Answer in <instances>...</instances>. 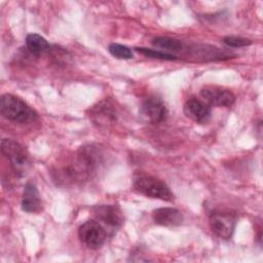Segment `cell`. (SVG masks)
Returning <instances> with one entry per match:
<instances>
[{
    "label": "cell",
    "instance_id": "obj_1",
    "mask_svg": "<svg viewBox=\"0 0 263 263\" xmlns=\"http://www.w3.org/2000/svg\"><path fill=\"white\" fill-rule=\"evenodd\" d=\"M102 150L95 145L81 147L74 158L58 173L63 182H82L90 179L103 165Z\"/></svg>",
    "mask_w": 263,
    "mask_h": 263
},
{
    "label": "cell",
    "instance_id": "obj_2",
    "mask_svg": "<svg viewBox=\"0 0 263 263\" xmlns=\"http://www.w3.org/2000/svg\"><path fill=\"white\" fill-rule=\"evenodd\" d=\"M0 112L4 118L23 124L37 119V113L27 103L10 93L1 96Z\"/></svg>",
    "mask_w": 263,
    "mask_h": 263
},
{
    "label": "cell",
    "instance_id": "obj_3",
    "mask_svg": "<svg viewBox=\"0 0 263 263\" xmlns=\"http://www.w3.org/2000/svg\"><path fill=\"white\" fill-rule=\"evenodd\" d=\"M133 183L136 191L147 197L165 201H171L174 198V194L168 186L154 176L145 173H138L135 175Z\"/></svg>",
    "mask_w": 263,
    "mask_h": 263
},
{
    "label": "cell",
    "instance_id": "obj_4",
    "mask_svg": "<svg viewBox=\"0 0 263 263\" xmlns=\"http://www.w3.org/2000/svg\"><path fill=\"white\" fill-rule=\"evenodd\" d=\"M1 152L9 160L11 168L18 176H25L30 166V156L20 143L11 139H3L1 141Z\"/></svg>",
    "mask_w": 263,
    "mask_h": 263
},
{
    "label": "cell",
    "instance_id": "obj_5",
    "mask_svg": "<svg viewBox=\"0 0 263 263\" xmlns=\"http://www.w3.org/2000/svg\"><path fill=\"white\" fill-rule=\"evenodd\" d=\"M78 237L87 248L97 250L104 245L107 238V233L104 226L99 221L88 220L80 225L78 229Z\"/></svg>",
    "mask_w": 263,
    "mask_h": 263
},
{
    "label": "cell",
    "instance_id": "obj_6",
    "mask_svg": "<svg viewBox=\"0 0 263 263\" xmlns=\"http://www.w3.org/2000/svg\"><path fill=\"white\" fill-rule=\"evenodd\" d=\"M236 222V216L229 212H215L209 219L212 232L222 239H229L232 236Z\"/></svg>",
    "mask_w": 263,
    "mask_h": 263
},
{
    "label": "cell",
    "instance_id": "obj_7",
    "mask_svg": "<svg viewBox=\"0 0 263 263\" xmlns=\"http://www.w3.org/2000/svg\"><path fill=\"white\" fill-rule=\"evenodd\" d=\"M88 116L93 124L100 127H106L117 120V111L110 101L103 100L89 109Z\"/></svg>",
    "mask_w": 263,
    "mask_h": 263
},
{
    "label": "cell",
    "instance_id": "obj_8",
    "mask_svg": "<svg viewBox=\"0 0 263 263\" xmlns=\"http://www.w3.org/2000/svg\"><path fill=\"white\" fill-rule=\"evenodd\" d=\"M204 102L217 107H230L235 101V96L227 88L217 85H205L200 89Z\"/></svg>",
    "mask_w": 263,
    "mask_h": 263
},
{
    "label": "cell",
    "instance_id": "obj_9",
    "mask_svg": "<svg viewBox=\"0 0 263 263\" xmlns=\"http://www.w3.org/2000/svg\"><path fill=\"white\" fill-rule=\"evenodd\" d=\"M141 111L152 123H160L164 121L167 116V109L164 102L156 96H149L146 98L142 103Z\"/></svg>",
    "mask_w": 263,
    "mask_h": 263
},
{
    "label": "cell",
    "instance_id": "obj_10",
    "mask_svg": "<svg viewBox=\"0 0 263 263\" xmlns=\"http://www.w3.org/2000/svg\"><path fill=\"white\" fill-rule=\"evenodd\" d=\"M93 215L103 224L112 229H118L123 223L121 210L115 204H101L92 208Z\"/></svg>",
    "mask_w": 263,
    "mask_h": 263
},
{
    "label": "cell",
    "instance_id": "obj_11",
    "mask_svg": "<svg viewBox=\"0 0 263 263\" xmlns=\"http://www.w3.org/2000/svg\"><path fill=\"white\" fill-rule=\"evenodd\" d=\"M185 115L197 123H206L211 119L212 110L209 104L197 98H191L184 104Z\"/></svg>",
    "mask_w": 263,
    "mask_h": 263
},
{
    "label": "cell",
    "instance_id": "obj_12",
    "mask_svg": "<svg viewBox=\"0 0 263 263\" xmlns=\"http://www.w3.org/2000/svg\"><path fill=\"white\" fill-rule=\"evenodd\" d=\"M153 221L161 226H179L183 223V214L175 208H159L152 213Z\"/></svg>",
    "mask_w": 263,
    "mask_h": 263
},
{
    "label": "cell",
    "instance_id": "obj_13",
    "mask_svg": "<svg viewBox=\"0 0 263 263\" xmlns=\"http://www.w3.org/2000/svg\"><path fill=\"white\" fill-rule=\"evenodd\" d=\"M22 210L27 213H37L41 209V199L37 187L33 183H27L22 195Z\"/></svg>",
    "mask_w": 263,
    "mask_h": 263
},
{
    "label": "cell",
    "instance_id": "obj_14",
    "mask_svg": "<svg viewBox=\"0 0 263 263\" xmlns=\"http://www.w3.org/2000/svg\"><path fill=\"white\" fill-rule=\"evenodd\" d=\"M26 45H27V48L36 55L46 53L50 50V45L47 42V40L35 33L27 35Z\"/></svg>",
    "mask_w": 263,
    "mask_h": 263
},
{
    "label": "cell",
    "instance_id": "obj_15",
    "mask_svg": "<svg viewBox=\"0 0 263 263\" xmlns=\"http://www.w3.org/2000/svg\"><path fill=\"white\" fill-rule=\"evenodd\" d=\"M152 44L157 48L164 49L167 51L178 52L183 49V44L180 40L170 37H156L152 40Z\"/></svg>",
    "mask_w": 263,
    "mask_h": 263
},
{
    "label": "cell",
    "instance_id": "obj_16",
    "mask_svg": "<svg viewBox=\"0 0 263 263\" xmlns=\"http://www.w3.org/2000/svg\"><path fill=\"white\" fill-rule=\"evenodd\" d=\"M108 50L113 57L121 60H129L134 57L130 48L118 43H111L108 47Z\"/></svg>",
    "mask_w": 263,
    "mask_h": 263
},
{
    "label": "cell",
    "instance_id": "obj_17",
    "mask_svg": "<svg viewBox=\"0 0 263 263\" xmlns=\"http://www.w3.org/2000/svg\"><path fill=\"white\" fill-rule=\"evenodd\" d=\"M138 52L144 54L145 57L152 58V59H158V60H168L173 61L176 60L177 57L167 52H163L160 50H155V49H150V48H145V47H136L135 48Z\"/></svg>",
    "mask_w": 263,
    "mask_h": 263
},
{
    "label": "cell",
    "instance_id": "obj_18",
    "mask_svg": "<svg viewBox=\"0 0 263 263\" xmlns=\"http://www.w3.org/2000/svg\"><path fill=\"white\" fill-rule=\"evenodd\" d=\"M223 42L230 47H243L252 44L250 39L237 36H226L223 38Z\"/></svg>",
    "mask_w": 263,
    "mask_h": 263
}]
</instances>
